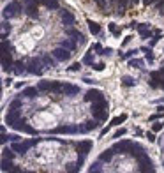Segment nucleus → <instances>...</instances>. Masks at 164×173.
<instances>
[{
	"label": "nucleus",
	"mask_w": 164,
	"mask_h": 173,
	"mask_svg": "<svg viewBox=\"0 0 164 173\" xmlns=\"http://www.w3.org/2000/svg\"><path fill=\"white\" fill-rule=\"evenodd\" d=\"M108 29L111 30V34H113V36H116V37H118V36L122 34L120 30L116 29V23H109V25H108Z\"/></svg>",
	"instance_id": "obj_41"
},
{
	"label": "nucleus",
	"mask_w": 164,
	"mask_h": 173,
	"mask_svg": "<svg viewBox=\"0 0 164 173\" xmlns=\"http://www.w3.org/2000/svg\"><path fill=\"white\" fill-rule=\"evenodd\" d=\"M14 148H13V147H11V148H6V147H4V148H2V157H7V159H14Z\"/></svg>",
	"instance_id": "obj_37"
},
{
	"label": "nucleus",
	"mask_w": 164,
	"mask_h": 173,
	"mask_svg": "<svg viewBox=\"0 0 164 173\" xmlns=\"http://www.w3.org/2000/svg\"><path fill=\"white\" fill-rule=\"evenodd\" d=\"M164 113L162 111H157V113H154V115H150V118H148V122H154V120H159L161 117H162Z\"/></svg>",
	"instance_id": "obj_47"
},
{
	"label": "nucleus",
	"mask_w": 164,
	"mask_h": 173,
	"mask_svg": "<svg viewBox=\"0 0 164 173\" xmlns=\"http://www.w3.org/2000/svg\"><path fill=\"white\" fill-rule=\"evenodd\" d=\"M101 164H102V161H99V159H97V161H95V163H92V164H90V168H88V171L90 173H101L102 171V170H101Z\"/></svg>",
	"instance_id": "obj_36"
},
{
	"label": "nucleus",
	"mask_w": 164,
	"mask_h": 173,
	"mask_svg": "<svg viewBox=\"0 0 164 173\" xmlns=\"http://www.w3.org/2000/svg\"><path fill=\"white\" fill-rule=\"evenodd\" d=\"M145 136H147V140H148L150 143H155L157 138H155V133H154V131H152V133H150V131L148 133H145Z\"/></svg>",
	"instance_id": "obj_44"
},
{
	"label": "nucleus",
	"mask_w": 164,
	"mask_h": 173,
	"mask_svg": "<svg viewBox=\"0 0 164 173\" xmlns=\"http://www.w3.org/2000/svg\"><path fill=\"white\" fill-rule=\"evenodd\" d=\"M2 29L6 30V32H9V34H11V30H13V27H11V23H9L7 20H4V21H2Z\"/></svg>",
	"instance_id": "obj_48"
},
{
	"label": "nucleus",
	"mask_w": 164,
	"mask_h": 173,
	"mask_svg": "<svg viewBox=\"0 0 164 173\" xmlns=\"http://www.w3.org/2000/svg\"><path fill=\"white\" fill-rule=\"evenodd\" d=\"M46 141V138H32V140H23V141H14V143H11V147L16 150V154H20V156H25L27 152L32 148V147H36V145L43 143Z\"/></svg>",
	"instance_id": "obj_2"
},
{
	"label": "nucleus",
	"mask_w": 164,
	"mask_h": 173,
	"mask_svg": "<svg viewBox=\"0 0 164 173\" xmlns=\"http://www.w3.org/2000/svg\"><path fill=\"white\" fill-rule=\"evenodd\" d=\"M60 46L67 48L69 51H76V50H78V46H76V41H72V39H60Z\"/></svg>",
	"instance_id": "obj_27"
},
{
	"label": "nucleus",
	"mask_w": 164,
	"mask_h": 173,
	"mask_svg": "<svg viewBox=\"0 0 164 173\" xmlns=\"http://www.w3.org/2000/svg\"><path fill=\"white\" fill-rule=\"evenodd\" d=\"M83 81H85V83H88V85H95V83H97L95 79H90V78H83Z\"/></svg>",
	"instance_id": "obj_51"
},
{
	"label": "nucleus",
	"mask_w": 164,
	"mask_h": 173,
	"mask_svg": "<svg viewBox=\"0 0 164 173\" xmlns=\"http://www.w3.org/2000/svg\"><path fill=\"white\" fill-rule=\"evenodd\" d=\"M43 60H41V57L37 58V57H32L29 60V64H27V72L29 74H34V76H41L43 74Z\"/></svg>",
	"instance_id": "obj_4"
},
{
	"label": "nucleus",
	"mask_w": 164,
	"mask_h": 173,
	"mask_svg": "<svg viewBox=\"0 0 164 173\" xmlns=\"http://www.w3.org/2000/svg\"><path fill=\"white\" fill-rule=\"evenodd\" d=\"M134 136H143V131L141 129H136L134 131Z\"/></svg>",
	"instance_id": "obj_56"
},
{
	"label": "nucleus",
	"mask_w": 164,
	"mask_h": 173,
	"mask_svg": "<svg viewBox=\"0 0 164 173\" xmlns=\"http://www.w3.org/2000/svg\"><path fill=\"white\" fill-rule=\"evenodd\" d=\"M125 133H127V129H125V127H122V129H116V131L113 133V140H118V138H122L124 134H125Z\"/></svg>",
	"instance_id": "obj_40"
},
{
	"label": "nucleus",
	"mask_w": 164,
	"mask_h": 173,
	"mask_svg": "<svg viewBox=\"0 0 164 173\" xmlns=\"http://www.w3.org/2000/svg\"><path fill=\"white\" fill-rule=\"evenodd\" d=\"M13 72H16V74H25V72H27V64H25L23 60H16Z\"/></svg>",
	"instance_id": "obj_28"
},
{
	"label": "nucleus",
	"mask_w": 164,
	"mask_h": 173,
	"mask_svg": "<svg viewBox=\"0 0 164 173\" xmlns=\"http://www.w3.org/2000/svg\"><path fill=\"white\" fill-rule=\"evenodd\" d=\"M41 94V90L37 88V87H27V88H23V92L18 94V97H27V99H36L39 97Z\"/></svg>",
	"instance_id": "obj_18"
},
{
	"label": "nucleus",
	"mask_w": 164,
	"mask_h": 173,
	"mask_svg": "<svg viewBox=\"0 0 164 173\" xmlns=\"http://www.w3.org/2000/svg\"><path fill=\"white\" fill-rule=\"evenodd\" d=\"M141 50H129V51H125V53H122L120 51V58L122 60H129V58H132L136 55V53H139Z\"/></svg>",
	"instance_id": "obj_34"
},
{
	"label": "nucleus",
	"mask_w": 164,
	"mask_h": 173,
	"mask_svg": "<svg viewBox=\"0 0 164 173\" xmlns=\"http://www.w3.org/2000/svg\"><path fill=\"white\" fill-rule=\"evenodd\" d=\"M115 154H116V152H115L113 147H111V148H104V150L99 154V161H102V163H111Z\"/></svg>",
	"instance_id": "obj_21"
},
{
	"label": "nucleus",
	"mask_w": 164,
	"mask_h": 173,
	"mask_svg": "<svg viewBox=\"0 0 164 173\" xmlns=\"http://www.w3.org/2000/svg\"><path fill=\"white\" fill-rule=\"evenodd\" d=\"M90 67H92V69H95V71H102V69L106 67V64H104V62H97V64H92Z\"/></svg>",
	"instance_id": "obj_46"
},
{
	"label": "nucleus",
	"mask_w": 164,
	"mask_h": 173,
	"mask_svg": "<svg viewBox=\"0 0 164 173\" xmlns=\"http://www.w3.org/2000/svg\"><path fill=\"white\" fill-rule=\"evenodd\" d=\"M162 129H164V122L152 124V131H154V133H159V131H162Z\"/></svg>",
	"instance_id": "obj_42"
},
{
	"label": "nucleus",
	"mask_w": 164,
	"mask_h": 173,
	"mask_svg": "<svg viewBox=\"0 0 164 173\" xmlns=\"http://www.w3.org/2000/svg\"><path fill=\"white\" fill-rule=\"evenodd\" d=\"M136 163H138V170H139V171H155L154 161L150 159L148 154H143L139 159H136Z\"/></svg>",
	"instance_id": "obj_6"
},
{
	"label": "nucleus",
	"mask_w": 164,
	"mask_h": 173,
	"mask_svg": "<svg viewBox=\"0 0 164 173\" xmlns=\"http://www.w3.org/2000/svg\"><path fill=\"white\" fill-rule=\"evenodd\" d=\"M13 129L20 131V133H25V134H34V136H37V131L34 129V127H30L25 117H21V118H20V120L13 125Z\"/></svg>",
	"instance_id": "obj_8"
},
{
	"label": "nucleus",
	"mask_w": 164,
	"mask_h": 173,
	"mask_svg": "<svg viewBox=\"0 0 164 173\" xmlns=\"http://www.w3.org/2000/svg\"><path fill=\"white\" fill-rule=\"evenodd\" d=\"M51 55L57 58L58 62H69L71 60V51L67 48H64V46H58L55 50H51Z\"/></svg>",
	"instance_id": "obj_9"
},
{
	"label": "nucleus",
	"mask_w": 164,
	"mask_h": 173,
	"mask_svg": "<svg viewBox=\"0 0 164 173\" xmlns=\"http://www.w3.org/2000/svg\"><path fill=\"white\" fill-rule=\"evenodd\" d=\"M101 120H97V118H93V120H85L83 124H79V134H86V133H90V131L97 129L101 125Z\"/></svg>",
	"instance_id": "obj_14"
},
{
	"label": "nucleus",
	"mask_w": 164,
	"mask_h": 173,
	"mask_svg": "<svg viewBox=\"0 0 164 173\" xmlns=\"http://www.w3.org/2000/svg\"><path fill=\"white\" fill-rule=\"evenodd\" d=\"M48 134H79V125L69 124V125H58L53 131H50Z\"/></svg>",
	"instance_id": "obj_7"
},
{
	"label": "nucleus",
	"mask_w": 164,
	"mask_h": 173,
	"mask_svg": "<svg viewBox=\"0 0 164 173\" xmlns=\"http://www.w3.org/2000/svg\"><path fill=\"white\" fill-rule=\"evenodd\" d=\"M65 36L67 37H72V41H76V43H85V36L79 32L78 29H74V27H67L65 29Z\"/></svg>",
	"instance_id": "obj_16"
},
{
	"label": "nucleus",
	"mask_w": 164,
	"mask_h": 173,
	"mask_svg": "<svg viewBox=\"0 0 164 173\" xmlns=\"http://www.w3.org/2000/svg\"><path fill=\"white\" fill-rule=\"evenodd\" d=\"M39 4H43L46 9H50V11H57L60 9V2L58 0H37Z\"/></svg>",
	"instance_id": "obj_23"
},
{
	"label": "nucleus",
	"mask_w": 164,
	"mask_h": 173,
	"mask_svg": "<svg viewBox=\"0 0 164 173\" xmlns=\"http://www.w3.org/2000/svg\"><path fill=\"white\" fill-rule=\"evenodd\" d=\"M157 0H143V6H152V4H155Z\"/></svg>",
	"instance_id": "obj_52"
},
{
	"label": "nucleus",
	"mask_w": 164,
	"mask_h": 173,
	"mask_svg": "<svg viewBox=\"0 0 164 173\" xmlns=\"http://www.w3.org/2000/svg\"><path fill=\"white\" fill-rule=\"evenodd\" d=\"M60 20H62V23H64L65 27H72L74 23H76V16L72 14L71 11H60Z\"/></svg>",
	"instance_id": "obj_19"
},
{
	"label": "nucleus",
	"mask_w": 164,
	"mask_h": 173,
	"mask_svg": "<svg viewBox=\"0 0 164 173\" xmlns=\"http://www.w3.org/2000/svg\"><path fill=\"white\" fill-rule=\"evenodd\" d=\"M109 127H111V125H108V127H102V129H101V138H102V136H106V134H108V131H109Z\"/></svg>",
	"instance_id": "obj_50"
},
{
	"label": "nucleus",
	"mask_w": 164,
	"mask_h": 173,
	"mask_svg": "<svg viewBox=\"0 0 164 173\" xmlns=\"http://www.w3.org/2000/svg\"><path fill=\"white\" fill-rule=\"evenodd\" d=\"M131 39H132L131 36H129V37H125V39H124V43H122V46H125V44H129V41H131Z\"/></svg>",
	"instance_id": "obj_55"
},
{
	"label": "nucleus",
	"mask_w": 164,
	"mask_h": 173,
	"mask_svg": "<svg viewBox=\"0 0 164 173\" xmlns=\"http://www.w3.org/2000/svg\"><path fill=\"white\" fill-rule=\"evenodd\" d=\"M23 85H25V81H18V83H16V88H21Z\"/></svg>",
	"instance_id": "obj_57"
},
{
	"label": "nucleus",
	"mask_w": 164,
	"mask_h": 173,
	"mask_svg": "<svg viewBox=\"0 0 164 173\" xmlns=\"http://www.w3.org/2000/svg\"><path fill=\"white\" fill-rule=\"evenodd\" d=\"M109 2H111V4H115V2H118V0H109Z\"/></svg>",
	"instance_id": "obj_60"
},
{
	"label": "nucleus",
	"mask_w": 164,
	"mask_h": 173,
	"mask_svg": "<svg viewBox=\"0 0 164 173\" xmlns=\"http://www.w3.org/2000/svg\"><path fill=\"white\" fill-rule=\"evenodd\" d=\"M92 147H93L92 140H83V141H78V143H76V152H78V156L86 157V156H88V152L92 150Z\"/></svg>",
	"instance_id": "obj_11"
},
{
	"label": "nucleus",
	"mask_w": 164,
	"mask_h": 173,
	"mask_svg": "<svg viewBox=\"0 0 164 173\" xmlns=\"http://www.w3.org/2000/svg\"><path fill=\"white\" fill-rule=\"evenodd\" d=\"M37 88L41 92H51V81H39L37 83Z\"/></svg>",
	"instance_id": "obj_33"
},
{
	"label": "nucleus",
	"mask_w": 164,
	"mask_h": 173,
	"mask_svg": "<svg viewBox=\"0 0 164 173\" xmlns=\"http://www.w3.org/2000/svg\"><path fill=\"white\" fill-rule=\"evenodd\" d=\"M161 83H162V72L161 71H150V81H148L150 88L157 90V88H161Z\"/></svg>",
	"instance_id": "obj_15"
},
{
	"label": "nucleus",
	"mask_w": 164,
	"mask_h": 173,
	"mask_svg": "<svg viewBox=\"0 0 164 173\" xmlns=\"http://www.w3.org/2000/svg\"><path fill=\"white\" fill-rule=\"evenodd\" d=\"M90 51H97V55H102V57H104V51H106V48H102L99 43H95V44H92V46H90Z\"/></svg>",
	"instance_id": "obj_38"
},
{
	"label": "nucleus",
	"mask_w": 164,
	"mask_h": 173,
	"mask_svg": "<svg viewBox=\"0 0 164 173\" xmlns=\"http://www.w3.org/2000/svg\"><path fill=\"white\" fill-rule=\"evenodd\" d=\"M81 65H83V62H74V64L69 67V71H79V69H81Z\"/></svg>",
	"instance_id": "obj_49"
},
{
	"label": "nucleus",
	"mask_w": 164,
	"mask_h": 173,
	"mask_svg": "<svg viewBox=\"0 0 164 173\" xmlns=\"http://www.w3.org/2000/svg\"><path fill=\"white\" fill-rule=\"evenodd\" d=\"M157 9H162L164 7V0H159V2H157V6H155Z\"/></svg>",
	"instance_id": "obj_54"
},
{
	"label": "nucleus",
	"mask_w": 164,
	"mask_h": 173,
	"mask_svg": "<svg viewBox=\"0 0 164 173\" xmlns=\"http://www.w3.org/2000/svg\"><path fill=\"white\" fill-rule=\"evenodd\" d=\"M131 4H132V6H138V4H139V0H131Z\"/></svg>",
	"instance_id": "obj_58"
},
{
	"label": "nucleus",
	"mask_w": 164,
	"mask_h": 173,
	"mask_svg": "<svg viewBox=\"0 0 164 173\" xmlns=\"http://www.w3.org/2000/svg\"><path fill=\"white\" fill-rule=\"evenodd\" d=\"M86 25H88V30L92 36H99L101 34V25L97 21H92V20H86Z\"/></svg>",
	"instance_id": "obj_26"
},
{
	"label": "nucleus",
	"mask_w": 164,
	"mask_h": 173,
	"mask_svg": "<svg viewBox=\"0 0 164 173\" xmlns=\"http://www.w3.org/2000/svg\"><path fill=\"white\" fill-rule=\"evenodd\" d=\"M122 87H127V88H131V87H136V78H132V76H122Z\"/></svg>",
	"instance_id": "obj_30"
},
{
	"label": "nucleus",
	"mask_w": 164,
	"mask_h": 173,
	"mask_svg": "<svg viewBox=\"0 0 164 173\" xmlns=\"http://www.w3.org/2000/svg\"><path fill=\"white\" fill-rule=\"evenodd\" d=\"M131 157H134V159H139L143 156V154H147V150H145V147L143 145H139V143H131V148H129V152H127Z\"/></svg>",
	"instance_id": "obj_17"
},
{
	"label": "nucleus",
	"mask_w": 164,
	"mask_h": 173,
	"mask_svg": "<svg viewBox=\"0 0 164 173\" xmlns=\"http://www.w3.org/2000/svg\"><path fill=\"white\" fill-rule=\"evenodd\" d=\"M83 99L86 102H95V101H101V99H104V92L99 90V88H90L85 95H83Z\"/></svg>",
	"instance_id": "obj_12"
},
{
	"label": "nucleus",
	"mask_w": 164,
	"mask_h": 173,
	"mask_svg": "<svg viewBox=\"0 0 164 173\" xmlns=\"http://www.w3.org/2000/svg\"><path fill=\"white\" fill-rule=\"evenodd\" d=\"M25 4V14L29 16L30 20H39V2L37 0H23Z\"/></svg>",
	"instance_id": "obj_5"
},
{
	"label": "nucleus",
	"mask_w": 164,
	"mask_h": 173,
	"mask_svg": "<svg viewBox=\"0 0 164 173\" xmlns=\"http://www.w3.org/2000/svg\"><path fill=\"white\" fill-rule=\"evenodd\" d=\"M64 94L65 95H76L79 94V87L72 83H64Z\"/></svg>",
	"instance_id": "obj_24"
},
{
	"label": "nucleus",
	"mask_w": 164,
	"mask_h": 173,
	"mask_svg": "<svg viewBox=\"0 0 164 173\" xmlns=\"http://www.w3.org/2000/svg\"><path fill=\"white\" fill-rule=\"evenodd\" d=\"M129 65H132V67H141V65H143V60L132 58V60H129Z\"/></svg>",
	"instance_id": "obj_45"
},
{
	"label": "nucleus",
	"mask_w": 164,
	"mask_h": 173,
	"mask_svg": "<svg viewBox=\"0 0 164 173\" xmlns=\"http://www.w3.org/2000/svg\"><path fill=\"white\" fill-rule=\"evenodd\" d=\"M139 50L145 53V60L152 64V62H154V53H152V48H150V46H143V48H139Z\"/></svg>",
	"instance_id": "obj_31"
},
{
	"label": "nucleus",
	"mask_w": 164,
	"mask_h": 173,
	"mask_svg": "<svg viewBox=\"0 0 164 173\" xmlns=\"http://www.w3.org/2000/svg\"><path fill=\"white\" fill-rule=\"evenodd\" d=\"M41 60H43V64L46 67H57V64H58V60L53 55H50V53H43L41 55Z\"/></svg>",
	"instance_id": "obj_22"
},
{
	"label": "nucleus",
	"mask_w": 164,
	"mask_h": 173,
	"mask_svg": "<svg viewBox=\"0 0 164 173\" xmlns=\"http://www.w3.org/2000/svg\"><path fill=\"white\" fill-rule=\"evenodd\" d=\"M23 102H21V97H18V99H14V101L9 104V108H21Z\"/></svg>",
	"instance_id": "obj_43"
},
{
	"label": "nucleus",
	"mask_w": 164,
	"mask_h": 173,
	"mask_svg": "<svg viewBox=\"0 0 164 173\" xmlns=\"http://www.w3.org/2000/svg\"><path fill=\"white\" fill-rule=\"evenodd\" d=\"M14 62H13V53L11 51H2V71L4 72H13Z\"/></svg>",
	"instance_id": "obj_10"
},
{
	"label": "nucleus",
	"mask_w": 164,
	"mask_h": 173,
	"mask_svg": "<svg viewBox=\"0 0 164 173\" xmlns=\"http://www.w3.org/2000/svg\"><path fill=\"white\" fill-rule=\"evenodd\" d=\"M127 6H129V0H118V2H116V13H118V16L125 14Z\"/></svg>",
	"instance_id": "obj_29"
},
{
	"label": "nucleus",
	"mask_w": 164,
	"mask_h": 173,
	"mask_svg": "<svg viewBox=\"0 0 164 173\" xmlns=\"http://www.w3.org/2000/svg\"><path fill=\"white\" fill-rule=\"evenodd\" d=\"M23 2L20 0H13V2H9L7 6L4 7V20H11V18H14V16H20V13L23 11Z\"/></svg>",
	"instance_id": "obj_3"
},
{
	"label": "nucleus",
	"mask_w": 164,
	"mask_h": 173,
	"mask_svg": "<svg viewBox=\"0 0 164 173\" xmlns=\"http://www.w3.org/2000/svg\"><path fill=\"white\" fill-rule=\"evenodd\" d=\"M138 25H139L138 21H131L129 23V29H138Z\"/></svg>",
	"instance_id": "obj_53"
},
{
	"label": "nucleus",
	"mask_w": 164,
	"mask_h": 173,
	"mask_svg": "<svg viewBox=\"0 0 164 173\" xmlns=\"http://www.w3.org/2000/svg\"><path fill=\"white\" fill-rule=\"evenodd\" d=\"M131 140H122V141H115V145H113V148H115V152L116 154H127L129 152V148H131Z\"/></svg>",
	"instance_id": "obj_20"
},
{
	"label": "nucleus",
	"mask_w": 164,
	"mask_h": 173,
	"mask_svg": "<svg viewBox=\"0 0 164 173\" xmlns=\"http://www.w3.org/2000/svg\"><path fill=\"white\" fill-rule=\"evenodd\" d=\"M108 108H109V102H108V99L104 97V99H101V101L92 102V106H90V113H92L93 118H97V120H101V122H104V120H108Z\"/></svg>",
	"instance_id": "obj_1"
},
{
	"label": "nucleus",
	"mask_w": 164,
	"mask_h": 173,
	"mask_svg": "<svg viewBox=\"0 0 164 173\" xmlns=\"http://www.w3.org/2000/svg\"><path fill=\"white\" fill-rule=\"evenodd\" d=\"M162 166H164V159H162Z\"/></svg>",
	"instance_id": "obj_61"
},
{
	"label": "nucleus",
	"mask_w": 164,
	"mask_h": 173,
	"mask_svg": "<svg viewBox=\"0 0 164 173\" xmlns=\"http://www.w3.org/2000/svg\"><path fill=\"white\" fill-rule=\"evenodd\" d=\"M81 170V166L78 164V163H67L65 164V171H71V173H76Z\"/></svg>",
	"instance_id": "obj_35"
},
{
	"label": "nucleus",
	"mask_w": 164,
	"mask_h": 173,
	"mask_svg": "<svg viewBox=\"0 0 164 173\" xmlns=\"http://www.w3.org/2000/svg\"><path fill=\"white\" fill-rule=\"evenodd\" d=\"M2 171H16V164H13V159L2 157Z\"/></svg>",
	"instance_id": "obj_25"
},
{
	"label": "nucleus",
	"mask_w": 164,
	"mask_h": 173,
	"mask_svg": "<svg viewBox=\"0 0 164 173\" xmlns=\"http://www.w3.org/2000/svg\"><path fill=\"white\" fill-rule=\"evenodd\" d=\"M20 118H21V111H20V108H9V113L6 115V124H7L9 127H13Z\"/></svg>",
	"instance_id": "obj_13"
},
{
	"label": "nucleus",
	"mask_w": 164,
	"mask_h": 173,
	"mask_svg": "<svg viewBox=\"0 0 164 173\" xmlns=\"http://www.w3.org/2000/svg\"><path fill=\"white\" fill-rule=\"evenodd\" d=\"M157 111H162L164 113V106H157Z\"/></svg>",
	"instance_id": "obj_59"
},
{
	"label": "nucleus",
	"mask_w": 164,
	"mask_h": 173,
	"mask_svg": "<svg viewBox=\"0 0 164 173\" xmlns=\"http://www.w3.org/2000/svg\"><path fill=\"white\" fill-rule=\"evenodd\" d=\"M92 55H93V51L88 50V53H86L85 57H83V60H81V62H83L85 65H92V64H93V57H92Z\"/></svg>",
	"instance_id": "obj_39"
},
{
	"label": "nucleus",
	"mask_w": 164,
	"mask_h": 173,
	"mask_svg": "<svg viewBox=\"0 0 164 173\" xmlns=\"http://www.w3.org/2000/svg\"><path fill=\"white\" fill-rule=\"evenodd\" d=\"M127 120V115L125 113H122V115L115 117V118H111V122H109V125H120V124H124Z\"/></svg>",
	"instance_id": "obj_32"
}]
</instances>
